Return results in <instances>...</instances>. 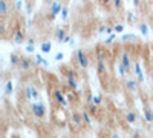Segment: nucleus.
Masks as SVG:
<instances>
[{
  "label": "nucleus",
  "instance_id": "13",
  "mask_svg": "<svg viewBox=\"0 0 153 138\" xmlns=\"http://www.w3.org/2000/svg\"><path fill=\"white\" fill-rule=\"evenodd\" d=\"M138 120V114H136V110L130 109V110H127L126 112V121L129 123V124H135Z\"/></svg>",
  "mask_w": 153,
  "mask_h": 138
},
{
  "label": "nucleus",
  "instance_id": "23",
  "mask_svg": "<svg viewBox=\"0 0 153 138\" xmlns=\"http://www.w3.org/2000/svg\"><path fill=\"white\" fill-rule=\"evenodd\" d=\"M66 84H68V87L69 89H74V91H76L78 89V81H76L75 78H66Z\"/></svg>",
  "mask_w": 153,
  "mask_h": 138
},
{
  "label": "nucleus",
  "instance_id": "2",
  "mask_svg": "<svg viewBox=\"0 0 153 138\" xmlns=\"http://www.w3.org/2000/svg\"><path fill=\"white\" fill-rule=\"evenodd\" d=\"M75 60H76V63H78V66L81 69H87L89 66H91V58H89V55H87V52L84 51V49H76Z\"/></svg>",
  "mask_w": 153,
  "mask_h": 138
},
{
  "label": "nucleus",
  "instance_id": "48",
  "mask_svg": "<svg viewBox=\"0 0 153 138\" xmlns=\"http://www.w3.org/2000/svg\"><path fill=\"white\" fill-rule=\"evenodd\" d=\"M52 138H58V137H57V135H54V137H52Z\"/></svg>",
  "mask_w": 153,
  "mask_h": 138
},
{
  "label": "nucleus",
  "instance_id": "22",
  "mask_svg": "<svg viewBox=\"0 0 153 138\" xmlns=\"http://www.w3.org/2000/svg\"><path fill=\"white\" fill-rule=\"evenodd\" d=\"M8 12H9V3L2 0V2H0V14L5 17V16H8Z\"/></svg>",
  "mask_w": 153,
  "mask_h": 138
},
{
  "label": "nucleus",
  "instance_id": "16",
  "mask_svg": "<svg viewBox=\"0 0 153 138\" xmlns=\"http://www.w3.org/2000/svg\"><path fill=\"white\" fill-rule=\"evenodd\" d=\"M80 112H81V117H83L84 123L91 126V124L94 123V117H92V114H91V112H89L87 109H84V110H80Z\"/></svg>",
  "mask_w": 153,
  "mask_h": 138
},
{
  "label": "nucleus",
  "instance_id": "35",
  "mask_svg": "<svg viewBox=\"0 0 153 138\" xmlns=\"http://www.w3.org/2000/svg\"><path fill=\"white\" fill-rule=\"evenodd\" d=\"M112 6H113L115 9H123L124 3L121 2V0H113V2H112Z\"/></svg>",
  "mask_w": 153,
  "mask_h": 138
},
{
  "label": "nucleus",
  "instance_id": "34",
  "mask_svg": "<svg viewBox=\"0 0 153 138\" xmlns=\"http://www.w3.org/2000/svg\"><path fill=\"white\" fill-rule=\"evenodd\" d=\"M117 35H118V34H115V32H113L112 35H109L107 39L104 40V45H112V43L115 42V39H117Z\"/></svg>",
  "mask_w": 153,
  "mask_h": 138
},
{
  "label": "nucleus",
  "instance_id": "46",
  "mask_svg": "<svg viewBox=\"0 0 153 138\" xmlns=\"http://www.w3.org/2000/svg\"><path fill=\"white\" fill-rule=\"evenodd\" d=\"M150 98L153 100V89H152V94H150Z\"/></svg>",
  "mask_w": 153,
  "mask_h": 138
},
{
  "label": "nucleus",
  "instance_id": "1",
  "mask_svg": "<svg viewBox=\"0 0 153 138\" xmlns=\"http://www.w3.org/2000/svg\"><path fill=\"white\" fill-rule=\"evenodd\" d=\"M120 63L127 69V72H132V69H133V65H135V61H133V58H132V55H130V52L127 51V49H123L121 51V54H120Z\"/></svg>",
  "mask_w": 153,
  "mask_h": 138
},
{
  "label": "nucleus",
  "instance_id": "40",
  "mask_svg": "<svg viewBox=\"0 0 153 138\" xmlns=\"http://www.w3.org/2000/svg\"><path fill=\"white\" fill-rule=\"evenodd\" d=\"M107 31V25H100V28H98V34H103Z\"/></svg>",
  "mask_w": 153,
  "mask_h": 138
},
{
  "label": "nucleus",
  "instance_id": "41",
  "mask_svg": "<svg viewBox=\"0 0 153 138\" xmlns=\"http://www.w3.org/2000/svg\"><path fill=\"white\" fill-rule=\"evenodd\" d=\"M110 138H121V135H120L118 132H112V134H110Z\"/></svg>",
  "mask_w": 153,
  "mask_h": 138
},
{
  "label": "nucleus",
  "instance_id": "28",
  "mask_svg": "<svg viewBox=\"0 0 153 138\" xmlns=\"http://www.w3.org/2000/svg\"><path fill=\"white\" fill-rule=\"evenodd\" d=\"M94 95H95V94H92L91 91H87V92H86V97H84L86 106H91V104H92V101H94Z\"/></svg>",
  "mask_w": 153,
  "mask_h": 138
},
{
  "label": "nucleus",
  "instance_id": "30",
  "mask_svg": "<svg viewBox=\"0 0 153 138\" xmlns=\"http://www.w3.org/2000/svg\"><path fill=\"white\" fill-rule=\"evenodd\" d=\"M63 72H65V75H66V78H75V71L72 69V68H65L63 69Z\"/></svg>",
  "mask_w": 153,
  "mask_h": 138
},
{
  "label": "nucleus",
  "instance_id": "39",
  "mask_svg": "<svg viewBox=\"0 0 153 138\" xmlns=\"http://www.w3.org/2000/svg\"><path fill=\"white\" fill-rule=\"evenodd\" d=\"M54 58H55V61H61L63 58H65V54H63V52H57Z\"/></svg>",
  "mask_w": 153,
  "mask_h": 138
},
{
  "label": "nucleus",
  "instance_id": "25",
  "mask_svg": "<svg viewBox=\"0 0 153 138\" xmlns=\"http://www.w3.org/2000/svg\"><path fill=\"white\" fill-rule=\"evenodd\" d=\"M117 69H118V75H120V77L121 78H126L127 77V74H129V72H127V69L120 63V61H118V63H117Z\"/></svg>",
  "mask_w": 153,
  "mask_h": 138
},
{
  "label": "nucleus",
  "instance_id": "3",
  "mask_svg": "<svg viewBox=\"0 0 153 138\" xmlns=\"http://www.w3.org/2000/svg\"><path fill=\"white\" fill-rule=\"evenodd\" d=\"M54 100H55V103L58 104V106H61V107H69V104H71V101L68 100V97L65 95V92H63L60 87H55L54 89Z\"/></svg>",
  "mask_w": 153,
  "mask_h": 138
},
{
  "label": "nucleus",
  "instance_id": "50",
  "mask_svg": "<svg viewBox=\"0 0 153 138\" xmlns=\"http://www.w3.org/2000/svg\"><path fill=\"white\" fill-rule=\"evenodd\" d=\"M40 138H43V137H40Z\"/></svg>",
  "mask_w": 153,
  "mask_h": 138
},
{
  "label": "nucleus",
  "instance_id": "11",
  "mask_svg": "<svg viewBox=\"0 0 153 138\" xmlns=\"http://www.w3.org/2000/svg\"><path fill=\"white\" fill-rule=\"evenodd\" d=\"M32 65H34V63H32V60H31L29 57H23V58H22V63H20L19 68H20L23 72H28V71L32 69Z\"/></svg>",
  "mask_w": 153,
  "mask_h": 138
},
{
  "label": "nucleus",
  "instance_id": "9",
  "mask_svg": "<svg viewBox=\"0 0 153 138\" xmlns=\"http://www.w3.org/2000/svg\"><path fill=\"white\" fill-rule=\"evenodd\" d=\"M68 35H69V34H68V29H66V28H57V29H55V34H54L55 40L60 42V43H63V40H65Z\"/></svg>",
  "mask_w": 153,
  "mask_h": 138
},
{
  "label": "nucleus",
  "instance_id": "6",
  "mask_svg": "<svg viewBox=\"0 0 153 138\" xmlns=\"http://www.w3.org/2000/svg\"><path fill=\"white\" fill-rule=\"evenodd\" d=\"M124 87H126V91L127 92H136L139 89V81L136 78H126L124 81Z\"/></svg>",
  "mask_w": 153,
  "mask_h": 138
},
{
  "label": "nucleus",
  "instance_id": "10",
  "mask_svg": "<svg viewBox=\"0 0 153 138\" xmlns=\"http://www.w3.org/2000/svg\"><path fill=\"white\" fill-rule=\"evenodd\" d=\"M25 31H22V29H16V32H14V35H12V42H14L16 45H22L23 42H25Z\"/></svg>",
  "mask_w": 153,
  "mask_h": 138
},
{
  "label": "nucleus",
  "instance_id": "37",
  "mask_svg": "<svg viewBox=\"0 0 153 138\" xmlns=\"http://www.w3.org/2000/svg\"><path fill=\"white\" fill-rule=\"evenodd\" d=\"M25 51H26L28 54H32V52L35 51V46H29V45H26V46H25Z\"/></svg>",
  "mask_w": 153,
  "mask_h": 138
},
{
  "label": "nucleus",
  "instance_id": "21",
  "mask_svg": "<svg viewBox=\"0 0 153 138\" xmlns=\"http://www.w3.org/2000/svg\"><path fill=\"white\" fill-rule=\"evenodd\" d=\"M95 57H97V61H106V52L103 48H97L95 49Z\"/></svg>",
  "mask_w": 153,
  "mask_h": 138
},
{
  "label": "nucleus",
  "instance_id": "42",
  "mask_svg": "<svg viewBox=\"0 0 153 138\" xmlns=\"http://www.w3.org/2000/svg\"><path fill=\"white\" fill-rule=\"evenodd\" d=\"M133 6L139 8V6H141V0H135V2H133Z\"/></svg>",
  "mask_w": 153,
  "mask_h": 138
},
{
  "label": "nucleus",
  "instance_id": "24",
  "mask_svg": "<svg viewBox=\"0 0 153 138\" xmlns=\"http://www.w3.org/2000/svg\"><path fill=\"white\" fill-rule=\"evenodd\" d=\"M103 101H104V97H103V94H95L94 95V101H92V104H95V106H101L103 104Z\"/></svg>",
  "mask_w": 153,
  "mask_h": 138
},
{
  "label": "nucleus",
  "instance_id": "47",
  "mask_svg": "<svg viewBox=\"0 0 153 138\" xmlns=\"http://www.w3.org/2000/svg\"><path fill=\"white\" fill-rule=\"evenodd\" d=\"M100 138H110V137H100Z\"/></svg>",
  "mask_w": 153,
  "mask_h": 138
},
{
  "label": "nucleus",
  "instance_id": "27",
  "mask_svg": "<svg viewBox=\"0 0 153 138\" xmlns=\"http://www.w3.org/2000/svg\"><path fill=\"white\" fill-rule=\"evenodd\" d=\"M113 29H115V34H124V29H126V26H124V23H115L113 25Z\"/></svg>",
  "mask_w": 153,
  "mask_h": 138
},
{
  "label": "nucleus",
  "instance_id": "12",
  "mask_svg": "<svg viewBox=\"0 0 153 138\" xmlns=\"http://www.w3.org/2000/svg\"><path fill=\"white\" fill-rule=\"evenodd\" d=\"M95 71H97V74L100 75H104V74H107V65H106V61H97L95 63Z\"/></svg>",
  "mask_w": 153,
  "mask_h": 138
},
{
  "label": "nucleus",
  "instance_id": "38",
  "mask_svg": "<svg viewBox=\"0 0 153 138\" xmlns=\"http://www.w3.org/2000/svg\"><path fill=\"white\" fill-rule=\"evenodd\" d=\"M26 45L35 46V39H34V37H28V39H26Z\"/></svg>",
  "mask_w": 153,
  "mask_h": 138
},
{
  "label": "nucleus",
  "instance_id": "45",
  "mask_svg": "<svg viewBox=\"0 0 153 138\" xmlns=\"http://www.w3.org/2000/svg\"><path fill=\"white\" fill-rule=\"evenodd\" d=\"M150 81H152V84H153V69L150 71Z\"/></svg>",
  "mask_w": 153,
  "mask_h": 138
},
{
  "label": "nucleus",
  "instance_id": "43",
  "mask_svg": "<svg viewBox=\"0 0 153 138\" xmlns=\"http://www.w3.org/2000/svg\"><path fill=\"white\" fill-rule=\"evenodd\" d=\"M25 8H26V11H28V14H29V12L32 11V5L29 3V5H25Z\"/></svg>",
  "mask_w": 153,
  "mask_h": 138
},
{
  "label": "nucleus",
  "instance_id": "19",
  "mask_svg": "<svg viewBox=\"0 0 153 138\" xmlns=\"http://www.w3.org/2000/svg\"><path fill=\"white\" fill-rule=\"evenodd\" d=\"M138 29H139V32H141V35H144V37H147V35H149V32H150L149 25H147V23H144V22L138 23Z\"/></svg>",
  "mask_w": 153,
  "mask_h": 138
},
{
  "label": "nucleus",
  "instance_id": "49",
  "mask_svg": "<svg viewBox=\"0 0 153 138\" xmlns=\"http://www.w3.org/2000/svg\"><path fill=\"white\" fill-rule=\"evenodd\" d=\"M152 54H153V48H152Z\"/></svg>",
  "mask_w": 153,
  "mask_h": 138
},
{
  "label": "nucleus",
  "instance_id": "17",
  "mask_svg": "<svg viewBox=\"0 0 153 138\" xmlns=\"http://www.w3.org/2000/svg\"><path fill=\"white\" fill-rule=\"evenodd\" d=\"M34 61H35V65H38V66H48L49 65V61L43 57V54H35Z\"/></svg>",
  "mask_w": 153,
  "mask_h": 138
},
{
  "label": "nucleus",
  "instance_id": "8",
  "mask_svg": "<svg viewBox=\"0 0 153 138\" xmlns=\"http://www.w3.org/2000/svg\"><path fill=\"white\" fill-rule=\"evenodd\" d=\"M71 121H72V124H75L76 128H81L83 124H84V120H83V117H81V112L74 110L72 114H71Z\"/></svg>",
  "mask_w": 153,
  "mask_h": 138
},
{
  "label": "nucleus",
  "instance_id": "14",
  "mask_svg": "<svg viewBox=\"0 0 153 138\" xmlns=\"http://www.w3.org/2000/svg\"><path fill=\"white\" fill-rule=\"evenodd\" d=\"M22 55L20 54H17V52H12L11 54V57H9V61H11V66L12 68H16V66H20V63H22Z\"/></svg>",
  "mask_w": 153,
  "mask_h": 138
},
{
  "label": "nucleus",
  "instance_id": "15",
  "mask_svg": "<svg viewBox=\"0 0 153 138\" xmlns=\"http://www.w3.org/2000/svg\"><path fill=\"white\" fill-rule=\"evenodd\" d=\"M40 51H42V54H49L51 51H52V42H49V40L42 42V45H40Z\"/></svg>",
  "mask_w": 153,
  "mask_h": 138
},
{
  "label": "nucleus",
  "instance_id": "29",
  "mask_svg": "<svg viewBox=\"0 0 153 138\" xmlns=\"http://www.w3.org/2000/svg\"><path fill=\"white\" fill-rule=\"evenodd\" d=\"M25 98H26V101H31L32 98V89H31V86H25Z\"/></svg>",
  "mask_w": 153,
  "mask_h": 138
},
{
  "label": "nucleus",
  "instance_id": "51",
  "mask_svg": "<svg viewBox=\"0 0 153 138\" xmlns=\"http://www.w3.org/2000/svg\"><path fill=\"white\" fill-rule=\"evenodd\" d=\"M81 138H83V137H81Z\"/></svg>",
  "mask_w": 153,
  "mask_h": 138
},
{
  "label": "nucleus",
  "instance_id": "31",
  "mask_svg": "<svg viewBox=\"0 0 153 138\" xmlns=\"http://www.w3.org/2000/svg\"><path fill=\"white\" fill-rule=\"evenodd\" d=\"M61 20L63 22H66L68 20V17H69V6L68 5H65V6H63V11H61Z\"/></svg>",
  "mask_w": 153,
  "mask_h": 138
},
{
  "label": "nucleus",
  "instance_id": "26",
  "mask_svg": "<svg viewBox=\"0 0 153 138\" xmlns=\"http://www.w3.org/2000/svg\"><path fill=\"white\" fill-rule=\"evenodd\" d=\"M136 39H138V37L135 34H123L121 35V40L123 42H136Z\"/></svg>",
  "mask_w": 153,
  "mask_h": 138
},
{
  "label": "nucleus",
  "instance_id": "4",
  "mask_svg": "<svg viewBox=\"0 0 153 138\" xmlns=\"http://www.w3.org/2000/svg\"><path fill=\"white\" fill-rule=\"evenodd\" d=\"M31 110H32V114H34L35 118H43V117L46 115V106H45V103H42V101L32 103V104H31Z\"/></svg>",
  "mask_w": 153,
  "mask_h": 138
},
{
  "label": "nucleus",
  "instance_id": "44",
  "mask_svg": "<svg viewBox=\"0 0 153 138\" xmlns=\"http://www.w3.org/2000/svg\"><path fill=\"white\" fill-rule=\"evenodd\" d=\"M22 6H23V2H16V8L17 9H20Z\"/></svg>",
  "mask_w": 153,
  "mask_h": 138
},
{
  "label": "nucleus",
  "instance_id": "32",
  "mask_svg": "<svg viewBox=\"0 0 153 138\" xmlns=\"http://www.w3.org/2000/svg\"><path fill=\"white\" fill-rule=\"evenodd\" d=\"M126 19H127V22H129V23H135L136 22V14H135V12H127Z\"/></svg>",
  "mask_w": 153,
  "mask_h": 138
},
{
  "label": "nucleus",
  "instance_id": "20",
  "mask_svg": "<svg viewBox=\"0 0 153 138\" xmlns=\"http://www.w3.org/2000/svg\"><path fill=\"white\" fill-rule=\"evenodd\" d=\"M12 92H14V83H12V80H8L6 84H5V92H3V94H5L6 97H11Z\"/></svg>",
  "mask_w": 153,
  "mask_h": 138
},
{
  "label": "nucleus",
  "instance_id": "5",
  "mask_svg": "<svg viewBox=\"0 0 153 138\" xmlns=\"http://www.w3.org/2000/svg\"><path fill=\"white\" fill-rule=\"evenodd\" d=\"M133 71H135V78L139 81V84H143L146 81V77H144V71H143V66H141V61H135L133 65Z\"/></svg>",
  "mask_w": 153,
  "mask_h": 138
},
{
  "label": "nucleus",
  "instance_id": "7",
  "mask_svg": "<svg viewBox=\"0 0 153 138\" xmlns=\"http://www.w3.org/2000/svg\"><path fill=\"white\" fill-rule=\"evenodd\" d=\"M63 6H65V5H61L60 2H52V3H51V5H49V14H51V19H55L58 14H61Z\"/></svg>",
  "mask_w": 153,
  "mask_h": 138
},
{
  "label": "nucleus",
  "instance_id": "18",
  "mask_svg": "<svg viewBox=\"0 0 153 138\" xmlns=\"http://www.w3.org/2000/svg\"><path fill=\"white\" fill-rule=\"evenodd\" d=\"M143 117H144V120H146L149 124H153V110H152L150 107H146V109H144Z\"/></svg>",
  "mask_w": 153,
  "mask_h": 138
},
{
  "label": "nucleus",
  "instance_id": "33",
  "mask_svg": "<svg viewBox=\"0 0 153 138\" xmlns=\"http://www.w3.org/2000/svg\"><path fill=\"white\" fill-rule=\"evenodd\" d=\"M89 112L92 114V117H95V115H98V106H95V104H91V106H87L86 107Z\"/></svg>",
  "mask_w": 153,
  "mask_h": 138
},
{
  "label": "nucleus",
  "instance_id": "36",
  "mask_svg": "<svg viewBox=\"0 0 153 138\" xmlns=\"http://www.w3.org/2000/svg\"><path fill=\"white\" fill-rule=\"evenodd\" d=\"M31 89H32V98L34 100H40V92H38V89L35 86H31Z\"/></svg>",
  "mask_w": 153,
  "mask_h": 138
}]
</instances>
